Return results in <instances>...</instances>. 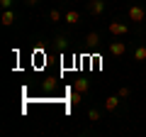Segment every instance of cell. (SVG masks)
Segmentation results:
<instances>
[{"label": "cell", "mask_w": 146, "mask_h": 137, "mask_svg": "<svg viewBox=\"0 0 146 137\" xmlns=\"http://www.w3.org/2000/svg\"><path fill=\"white\" fill-rule=\"evenodd\" d=\"M144 17H146V12H144L141 5H131L129 7V20L131 22H144Z\"/></svg>", "instance_id": "obj_1"}, {"label": "cell", "mask_w": 146, "mask_h": 137, "mask_svg": "<svg viewBox=\"0 0 146 137\" xmlns=\"http://www.w3.org/2000/svg\"><path fill=\"white\" fill-rule=\"evenodd\" d=\"M107 30H110V34H115V37H122V34H127V32H129V27L122 25V22H110Z\"/></svg>", "instance_id": "obj_2"}, {"label": "cell", "mask_w": 146, "mask_h": 137, "mask_svg": "<svg viewBox=\"0 0 146 137\" xmlns=\"http://www.w3.org/2000/svg\"><path fill=\"white\" fill-rule=\"evenodd\" d=\"M88 10H90V15H102L105 0H90V3H88Z\"/></svg>", "instance_id": "obj_3"}, {"label": "cell", "mask_w": 146, "mask_h": 137, "mask_svg": "<svg viewBox=\"0 0 146 137\" xmlns=\"http://www.w3.org/2000/svg\"><path fill=\"white\" fill-rule=\"evenodd\" d=\"M124 52H127V44L124 42H112V44H110V54H112V56H122Z\"/></svg>", "instance_id": "obj_4"}, {"label": "cell", "mask_w": 146, "mask_h": 137, "mask_svg": "<svg viewBox=\"0 0 146 137\" xmlns=\"http://www.w3.org/2000/svg\"><path fill=\"white\" fill-rule=\"evenodd\" d=\"M63 20H66L68 25H78V22H80V15H78L76 10H68V12H63Z\"/></svg>", "instance_id": "obj_5"}, {"label": "cell", "mask_w": 146, "mask_h": 137, "mask_svg": "<svg viewBox=\"0 0 146 137\" xmlns=\"http://www.w3.org/2000/svg\"><path fill=\"white\" fill-rule=\"evenodd\" d=\"M117 105H119V95H110L107 100H105V110H117Z\"/></svg>", "instance_id": "obj_6"}, {"label": "cell", "mask_w": 146, "mask_h": 137, "mask_svg": "<svg viewBox=\"0 0 146 137\" xmlns=\"http://www.w3.org/2000/svg\"><path fill=\"white\" fill-rule=\"evenodd\" d=\"M0 22H3V25H5V27H10L12 22H15V12H12L10 7H7V10L3 12V17H0Z\"/></svg>", "instance_id": "obj_7"}, {"label": "cell", "mask_w": 146, "mask_h": 137, "mask_svg": "<svg viewBox=\"0 0 146 137\" xmlns=\"http://www.w3.org/2000/svg\"><path fill=\"white\" fill-rule=\"evenodd\" d=\"M73 91L85 93V91H88V81H85V79H76V81H73Z\"/></svg>", "instance_id": "obj_8"}, {"label": "cell", "mask_w": 146, "mask_h": 137, "mask_svg": "<svg viewBox=\"0 0 146 137\" xmlns=\"http://www.w3.org/2000/svg\"><path fill=\"white\" fill-rule=\"evenodd\" d=\"M134 61H146V47H136V52H134Z\"/></svg>", "instance_id": "obj_9"}, {"label": "cell", "mask_w": 146, "mask_h": 137, "mask_svg": "<svg viewBox=\"0 0 146 137\" xmlns=\"http://www.w3.org/2000/svg\"><path fill=\"white\" fill-rule=\"evenodd\" d=\"M85 42H88L90 47H95V44H100V34H98V32H90L88 37H85Z\"/></svg>", "instance_id": "obj_10"}, {"label": "cell", "mask_w": 146, "mask_h": 137, "mask_svg": "<svg viewBox=\"0 0 146 137\" xmlns=\"http://www.w3.org/2000/svg\"><path fill=\"white\" fill-rule=\"evenodd\" d=\"M88 118H90L93 122H98V120H100V113L95 110V108H90V110H88Z\"/></svg>", "instance_id": "obj_11"}, {"label": "cell", "mask_w": 146, "mask_h": 137, "mask_svg": "<svg viewBox=\"0 0 146 137\" xmlns=\"http://www.w3.org/2000/svg\"><path fill=\"white\" fill-rule=\"evenodd\" d=\"M49 17H51V22H58V20H61V12H58V10H51V12H49Z\"/></svg>", "instance_id": "obj_12"}, {"label": "cell", "mask_w": 146, "mask_h": 137, "mask_svg": "<svg viewBox=\"0 0 146 137\" xmlns=\"http://www.w3.org/2000/svg\"><path fill=\"white\" fill-rule=\"evenodd\" d=\"M56 47H58V49H66V47H68L66 37H58V39H56Z\"/></svg>", "instance_id": "obj_13"}, {"label": "cell", "mask_w": 146, "mask_h": 137, "mask_svg": "<svg viewBox=\"0 0 146 137\" xmlns=\"http://www.w3.org/2000/svg\"><path fill=\"white\" fill-rule=\"evenodd\" d=\"M129 93H131L129 88H119V98H129Z\"/></svg>", "instance_id": "obj_14"}, {"label": "cell", "mask_w": 146, "mask_h": 137, "mask_svg": "<svg viewBox=\"0 0 146 137\" xmlns=\"http://www.w3.org/2000/svg\"><path fill=\"white\" fill-rule=\"evenodd\" d=\"M0 5H3V7H5V10H7V7L12 5V0H0Z\"/></svg>", "instance_id": "obj_15"}, {"label": "cell", "mask_w": 146, "mask_h": 137, "mask_svg": "<svg viewBox=\"0 0 146 137\" xmlns=\"http://www.w3.org/2000/svg\"><path fill=\"white\" fill-rule=\"evenodd\" d=\"M36 3H39V0H27V5H36Z\"/></svg>", "instance_id": "obj_16"}]
</instances>
